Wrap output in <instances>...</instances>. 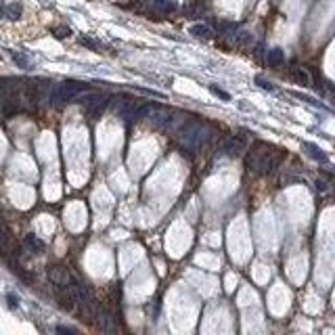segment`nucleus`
<instances>
[{"label":"nucleus","instance_id":"nucleus-17","mask_svg":"<svg viewBox=\"0 0 335 335\" xmlns=\"http://www.w3.org/2000/svg\"><path fill=\"white\" fill-rule=\"evenodd\" d=\"M316 189H318V191H327V187H325V183H322V181L316 183Z\"/></svg>","mask_w":335,"mask_h":335},{"label":"nucleus","instance_id":"nucleus-2","mask_svg":"<svg viewBox=\"0 0 335 335\" xmlns=\"http://www.w3.org/2000/svg\"><path fill=\"white\" fill-rule=\"evenodd\" d=\"M76 103L82 105L84 113H86V117L90 119H99L101 113L105 111V107L109 105V97L103 92H92V90H86L84 94H80V97L76 99Z\"/></svg>","mask_w":335,"mask_h":335},{"label":"nucleus","instance_id":"nucleus-14","mask_svg":"<svg viewBox=\"0 0 335 335\" xmlns=\"http://www.w3.org/2000/svg\"><path fill=\"white\" fill-rule=\"evenodd\" d=\"M7 300H9V306H11V308L19 306V297H15L13 293H7Z\"/></svg>","mask_w":335,"mask_h":335},{"label":"nucleus","instance_id":"nucleus-12","mask_svg":"<svg viewBox=\"0 0 335 335\" xmlns=\"http://www.w3.org/2000/svg\"><path fill=\"white\" fill-rule=\"evenodd\" d=\"M7 17L9 19H19L21 17V5H9L7 7Z\"/></svg>","mask_w":335,"mask_h":335},{"label":"nucleus","instance_id":"nucleus-4","mask_svg":"<svg viewBox=\"0 0 335 335\" xmlns=\"http://www.w3.org/2000/svg\"><path fill=\"white\" fill-rule=\"evenodd\" d=\"M245 151V140L241 136H233L229 140H224L222 145V155H226V157H239Z\"/></svg>","mask_w":335,"mask_h":335},{"label":"nucleus","instance_id":"nucleus-15","mask_svg":"<svg viewBox=\"0 0 335 335\" xmlns=\"http://www.w3.org/2000/svg\"><path fill=\"white\" fill-rule=\"evenodd\" d=\"M57 331H59V333H67V335L76 333V329H69V327H63V325H59V327H57Z\"/></svg>","mask_w":335,"mask_h":335},{"label":"nucleus","instance_id":"nucleus-7","mask_svg":"<svg viewBox=\"0 0 335 335\" xmlns=\"http://www.w3.org/2000/svg\"><path fill=\"white\" fill-rule=\"evenodd\" d=\"M23 245H26L30 251H34V254H42V251L46 249L44 241L38 239L36 235H26V237H23Z\"/></svg>","mask_w":335,"mask_h":335},{"label":"nucleus","instance_id":"nucleus-5","mask_svg":"<svg viewBox=\"0 0 335 335\" xmlns=\"http://www.w3.org/2000/svg\"><path fill=\"white\" fill-rule=\"evenodd\" d=\"M49 279L55 287H63V285H69L71 274L67 272L65 266H51L49 268Z\"/></svg>","mask_w":335,"mask_h":335},{"label":"nucleus","instance_id":"nucleus-6","mask_svg":"<svg viewBox=\"0 0 335 335\" xmlns=\"http://www.w3.org/2000/svg\"><path fill=\"white\" fill-rule=\"evenodd\" d=\"M291 78L295 84H300V86H312V78H310V74L304 69V67H291Z\"/></svg>","mask_w":335,"mask_h":335},{"label":"nucleus","instance_id":"nucleus-9","mask_svg":"<svg viewBox=\"0 0 335 335\" xmlns=\"http://www.w3.org/2000/svg\"><path fill=\"white\" fill-rule=\"evenodd\" d=\"M268 65H272V67H279V65H283V61H285V55H283V51L281 49H272V51H268Z\"/></svg>","mask_w":335,"mask_h":335},{"label":"nucleus","instance_id":"nucleus-3","mask_svg":"<svg viewBox=\"0 0 335 335\" xmlns=\"http://www.w3.org/2000/svg\"><path fill=\"white\" fill-rule=\"evenodd\" d=\"M57 302L59 306H61L63 310H67V312H74L76 306H78V295L74 293V289H71L69 285H63V287H57Z\"/></svg>","mask_w":335,"mask_h":335},{"label":"nucleus","instance_id":"nucleus-10","mask_svg":"<svg viewBox=\"0 0 335 335\" xmlns=\"http://www.w3.org/2000/svg\"><path fill=\"white\" fill-rule=\"evenodd\" d=\"M11 57H13V61L17 63V67H23V69H30V67H32V61H30L28 55H23V53L17 51V53H13Z\"/></svg>","mask_w":335,"mask_h":335},{"label":"nucleus","instance_id":"nucleus-8","mask_svg":"<svg viewBox=\"0 0 335 335\" xmlns=\"http://www.w3.org/2000/svg\"><path fill=\"white\" fill-rule=\"evenodd\" d=\"M302 147L306 149V153H308L312 159H316V161H320V163H325V161H327V155H325V151H322L318 145H314V142H304Z\"/></svg>","mask_w":335,"mask_h":335},{"label":"nucleus","instance_id":"nucleus-11","mask_svg":"<svg viewBox=\"0 0 335 335\" xmlns=\"http://www.w3.org/2000/svg\"><path fill=\"white\" fill-rule=\"evenodd\" d=\"M191 34L197 36V38H210L212 30L208 26H193V28H191Z\"/></svg>","mask_w":335,"mask_h":335},{"label":"nucleus","instance_id":"nucleus-1","mask_svg":"<svg viewBox=\"0 0 335 335\" xmlns=\"http://www.w3.org/2000/svg\"><path fill=\"white\" fill-rule=\"evenodd\" d=\"M281 157H283V151L279 147L270 145L266 140H256L245 157V165L249 172H254L258 176H266L279 165Z\"/></svg>","mask_w":335,"mask_h":335},{"label":"nucleus","instance_id":"nucleus-16","mask_svg":"<svg viewBox=\"0 0 335 335\" xmlns=\"http://www.w3.org/2000/svg\"><path fill=\"white\" fill-rule=\"evenodd\" d=\"M258 82H260V86L264 88V90H272V84H270V82H264L262 78H258Z\"/></svg>","mask_w":335,"mask_h":335},{"label":"nucleus","instance_id":"nucleus-13","mask_svg":"<svg viewBox=\"0 0 335 335\" xmlns=\"http://www.w3.org/2000/svg\"><path fill=\"white\" fill-rule=\"evenodd\" d=\"M210 90H212V94H216V97H220V99H224V101H231V94H229V92H224V90H220V88H216V86H210Z\"/></svg>","mask_w":335,"mask_h":335}]
</instances>
